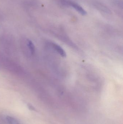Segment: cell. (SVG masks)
Masks as SVG:
<instances>
[{
	"label": "cell",
	"mask_w": 123,
	"mask_h": 124,
	"mask_svg": "<svg viewBox=\"0 0 123 124\" xmlns=\"http://www.w3.org/2000/svg\"><path fill=\"white\" fill-rule=\"evenodd\" d=\"M69 4L82 15H84L86 14L87 13L86 11L78 4L71 2H69Z\"/></svg>",
	"instance_id": "obj_1"
},
{
	"label": "cell",
	"mask_w": 123,
	"mask_h": 124,
	"mask_svg": "<svg viewBox=\"0 0 123 124\" xmlns=\"http://www.w3.org/2000/svg\"><path fill=\"white\" fill-rule=\"evenodd\" d=\"M52 46L53 48L63 57H65L66 56V53L64 50L59 45L53 43Z\"/></svg>",
	"instance_id": "obj_2"
},
{
	"label": "cell",
	"mask_w": 123,
	"mask_h": 124,
	"mask_svg": "<svg viewBox=\"0 0 123 124\" xmlns=\"http://www.w3.org/2000/svg\"><path fill=\"white\" fill-rule=\"evenodd\" d=\"M6 120L8 124H21L17 119L11 116H6Z\"/></svg>",
	"instance_id": "obj_3"
},
{
	"label": "cell",
	"mask_w": 123,
	"mask_h": 124,
	"mask_svg": "<svg viewBox=\"0 0 123 124\" xmlns=\"http://www.w3.org/2000/svg\"><path fill=\"white\" fill-rule=\"evenodd\" d=\"M28 47L30 49V51L32 54H34L35 51V48L33 43L30 40L28 41Z\"/></svg>",
	"instance_id": "obj_4"
},
{
	"label": "cell",
	"mask_w": 123,
	"mask_h": 124,
	"mask_svg": "<svg viewBox=\"0 0 123 124\" xmlns=\"http://www.w3.org/2000/svg\"><path fill=\"white\" fill-rule=\"evenodd\" d=\"M28 106L30 110H32L35 111V108L34 107H33L32 105L29 104L28 105Z\"/></svg>",
	"instance_id": "obj_5"
}]
</instances>
